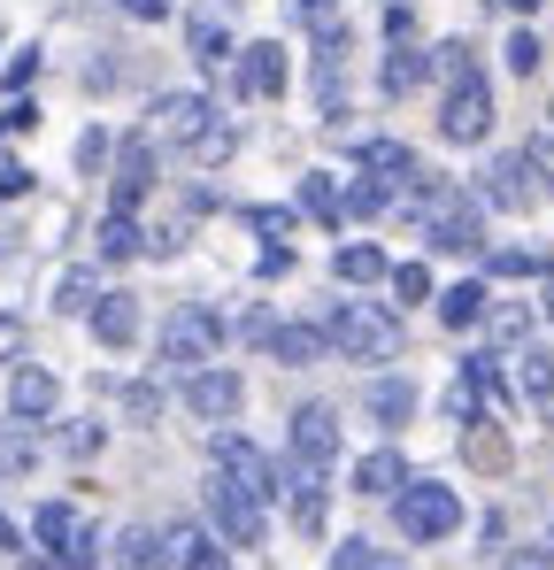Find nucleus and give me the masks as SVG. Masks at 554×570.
Returning a JSON list of instances; mask_svg holds the SVG:
<instances>
[{
  "label": "nucleus",
  "mask_w": 554,
  "mask_h": 570,
  "mask_svg": "<svg viewBox=\"0 0 554 570\" xmlns=\"http://www.w3.org/2000/svg\"><path fill=\"white\" fill-rule=\"evenodd\" d=\"M408 216L424 224V239H432L439 255H485V200H477V193L447 186V178H416Z\"/></svg>",
  "instance_id": "1"
},
{
  "label": "nucleus",
  "mask_w": 554,
  "mask_h": 570,
  "mask_svg": "<svg viewBox=\"0 0 554 570\" xmlns=\"http://www.w3.org/2000/svg\"><path fill=\"white\" fill-rule=\"evenodd\" d=\"M324 347H339L347 363H393L400 355V316L377 301H332L324 308Z\"/></svg>",
  "instance_id": "2"
},
{
  "label": "nucleus",
  "mask_w": 554,
  "mask_h": 570,
  "mask_svg": "<svg viewBox=\"0 0 554 570\" xmlns=\"http://www.w3.org/2000/svg\"><path fill=\"white\" fill-rule=\"evenodd\" d=\"M393 524H400V540L439 548V540H455V532H462V493H455V485H439V478H408V485L393 493Z\"/></svg>",
  "instance_id": "3"
},
{
  "label": "nucleus",
  "mask_w": 554,
  "mask_h": 570,
  "mask_svg": "<svg viewBox=\"0 0 554 570\" xmlns=\"http://www.w3.org/2000/svg\"><path fill=\"white\" fill-rule=\"evenodd\" d=\"M216 347H224V316H216L208 301L170 308V324H162V371L192 379V371H208V363H216Z\"/></svg>",
  "instance_id": "4"
},
{
  "label": "nucleus",
  "mask_w": 554,
  "mask_h": 570,
  "mask_svg": "<svg viewBox=\"0 0 554 570\" xmlns=\"http://www.w3.org/2000/svg\"><path fill=\"white\" fill-rule=\"evenodd\" d=\"M31 540L47 548L55 570H92L100 563V532H92L86 509H70V501H47V509L31 517Z\"/></svg>",
  "instance_id": "5"
},
{
  "label": "nucleus",
  "mask_w": 554,
  "mask_h": 570,
  "mask_svg": "<svg viewBox=\"0 0 554 570\" xmlns=\"http://www.w3.org/2000/svg\"><path fill=\"white\" fill-rule=\"evenodd\" d=\"M200 501H208V532H216L224 548H263L270 517H263V501H255V493H239L231 478H216V471H208Z\"/></svg>",
  "instance_id": "6"
},
{
  "label": "nucleus",
  "mask_w": 554,
  "mask_h": 570,
  "mask_svg": "<svg viewBox=\"0 0 554 570\" xmlns=\"http://www.w3.org/2000/svg\"><path fill=\"white\" fill-rule=\"evenodd\" d=\"M216 478H231V485H239V493H255L263 509L285 493V463H270L247 432H216Z\"/></svg>",
  "instance_id": "7"
},
{
  "label": "nucleus",
  "mask_w": 554,
  "mask_h": 570,
  "mask_svg": "<svg viewBox=\"0 0 554 570\" xmlns=\"http://www.w3.org/2000/svg\"><path fill=\"white\" fill-rule=\"evenodd\" d=\"M178 401L200 416V424H231V416L247 409V379H239L231 363H208V371L178 379Z\"/></svg>",
  "instance_id": "8"
},
{
  "label": "nucleus",
  "mask_w": 554,
  "mask_h": 570,
  "mask_svg": "<svg viewBox=\"0 0 554 570\" xmlns=\"http://www.w3.org/2000/svg\"><path fill=\"white\" fill-rule=\"evenodd\" d=\"M485 131H493V86H485V70H477V78L447 86V100H439V139H455V147H477Z\"/></svg>",
  "instance_id": "9"
},
{
  "label": "nucleus",
  "mask_w": 554,
  "mask_h": 570,
  "mask_svg": "<svg viewBox=\"0 0 554 570\" xmlns=\"http://www.w3.org/2000/svg\"><path fill=\"white\" fill-rule=\"evenodd\" d=\"M285 448H293V463L332 471V463H339V416H332L324 401H300V409H293V424H285Z\"/></svg>",
  "instance_id": "10"
},
{
  "label": "nucleus",
  "mask_w": 554,
  "mask_h": 570,
  "mask_svg": "<svg viewBox=\"0 0 554 570\" xmlns=\"http://www.w3.org/2000/svg\"><path fill=\"white\" fill-rule=\"evenodd\" d=\"M162 570H231V548L208 524L178 517V524H162Z\"/></svg>",
  "instance_id": "11"
},
{
  "label": "nucleus",
  "mask_w": 554,
  "mask_h": 570,
  "mask_svg": "<svg viewBox=\"0 0 554 570\" xmlns=\"http://www.w3.org/2000/svg\"><path fill=\"white\" fill-rule=\"evenodd\" d=\"M231 94L239 100H277L285 94V47L277 39H255L231 55Z\"/></svg>",
  "instance_id": "12"
},
{
  "label": "nucleus",
  "mask_w": 554,
  "mask_h": 570,
  "mask_svg": "<svg viewBox=\"0 0 554 570\" xmlns=\"http://www.w3.org/2000/svg\"><path fill=\"white\" fill-rule=\"evenodd\" d=\"M147 116H155V131H147V139L192 147V139H200V131L216 124V100H208V94H162L155 108H147Z\"/></svg>",
  "instance_id": "13"
},
{
  "label": "nucleus",
  "mask_w": 554,
  "mask_h": 570,
  "mask_svg": "<svg viewBox=\"0 0 554 570\" xmlns=\"http://www.w3.org/2000/svg\"><path fill=\"white\" fill-rule=\"evenodd\" d=\"M55 401H62V379H55V371H39V363H16V371H8V416H16V424H47Z\"/></svg>",
  "instance_id": "14"
},
{
  "label": "nucleus",
  "mask_w": 554,
  "mask_h": 570,
  "mask_svg": "<svg viewBox=\"0 0 554 570\" xmlns=\"http://www.w3.org/2000/svg\"><path fill=\"white\" fill-rule=\"evenodd\" d=\"M147 186H155V139L139 131V139H123V147H116V193H108V208H116V216H131V208L147 200Z\"/></svg>",
  "instance_id": "15"
},
{
  "label": "nucleus",
  "mask_w": 554,
  "mask_h": 570,
  "mask_svg": "<svg viewBox=\"0 0 554 570\" xmlns=\"http://www.w3.org/2000/svg\"><path fill=\"white\" fill-rule=\"evenodd\" d=\"M532 170H540L532 155H493L477 200H485V208H524V200H532Z\"/></svg>",
  "instance_id": "16"
},
{
  "label": "nucleus",
  "mask_w": 554,
  "mask_h": 570,
  "mask_svg": "<svg viewBox=\"0 0 554 570\" xmlns=\"http://www.w3.org/2000/svg\"><path fill=\"white\" fill-rule=\"evenodd\" d=\"M86 324H92V340H100V347H131V340H139V301H131L123 285H108V293L92 301Z\"/></svg>",
  "instance_id": "17"
},
{
  "label": "nucleus",
  "mask_w": 554,
  "mask_h": 570,
  "mask_svg": "<svg viewBox=\"0 0 554 570\" xmlns=\"http://www.w3.org/2000/svg\"><path fill=\"white\" fill-rule=\"evenodd\" d=\"M432 78V47H416V39H400L393 55H385V70H377V94L385 100H408L416 86Z\"/></svg>",
  "instance_id": "18"
},
{
  "label": "nucleus",
  "mask_w": 554,
  "mask_h": 570,
  "mask_svg": "<svg viewBox=\"0 0 554 570\" xmlns=\"http://www.w3.org/2000/svg\"><path fill=\"white\" fill-rule=\"evenodd\" d=\"M355 170L377 178V186H408V178H424V170H416V155H408L400 139H363V147H355Z\"/></svg>",
  "instance_id": "19"
},
{
  "label": "nucleus",
  "mask_w": 554,
  "mask_h": 570,
  "mask_svg": "<svg viewBox=\"0 0 554 570\" xmlns=\"http://www.w3.org/2000/svg\"><path fill=\"white\" fill-rule=\"evenodd\" d=\"M363 409L385 424V432H400V424L416 416V379H393V371H385V379H369L363 385Z\"/></svg>",
  "instance_id": "20"
},
{
  "label": "nucleus",
  "mask_w": 554,
  "mask_h": 570,
  "mask_svg": "<svg viewBox=\"0 0 554 570\" xmlns=\"http://www.w3.org/2000/svg\"><path fill=\"white\" fill-rule=\"evenodd\" d=\"M263 355L285 363V371H308V363L324 355V324H277L270 340H263Z\"/></svg>",
  "instance_id": "21"
},
{
  "label": "nucleus",
  "mask_w": 554,
  "mask_h": 570,
  "mask_svg": "<svg viewBox=\"0 0 554 570\" xmlns=\"http://www.w3.org/2000/svg\"><path fill=\"white\" fill-rule=\"evenodd\" d=\"M408 485V463H400V448H369L363 463H355V493H369V501H393Z\"/></svg>",
  "instance_id": "22"
},
{
  "label": "nucleus",
  "mask_w": 554,
  "mask_h": 570,
  "mask_svg": "<svg viewBox=\"0 0 554 570\" xmlns=\"http://www.w3.org/2000/svg\"><path fill=\"white\" fill-rule=\"evenodd\" d=\"M485 308H493V293H485V278H462L439 293V324L447 332H469V324H485Z\"/></svg>",
  "instance_id": "23"
},
{
  "label": "nucleus",
  "mask_w": 554,
  "mask_h": 570,
  "mask_svg": "<svg viewBox=\"0 0 554 570\" xmlns=\"http://www.w3.org/2000/svg\"><path fill=\"white\" fill-rule=\"evenodd\" d=\"M332 278H339V285H377V278H393V263H385V247L347 239V247L332 255Z\"/></svg>",
  "instance_id": "24"
},
{
  "label": "nucleus",
  "mask_w": 554,
  "mask_h": 570,
  "mask_svg": "<svg viewBox=\"0 0 554 570\" xmlns=\"http://www.w3.org/2000/svg\"><path fill=\"white\" fill-rule=\"evenodd\" d=\"M185 47H192V62H200V70H224V62L239 55V47H231V31H224V16H192V23H185Z\"/></svg>",
  "instance_id": "25"
},
{
  "label": "nucleus",
  "mask_w": 554,
  "mask_h": 570,
  "mask_svg": "<svg viewBox=\"0 0 554 570\" xmlns=\"http://www.w3.org/2000/svg\"><path fill=\"white\" fill-rule=\"evenodd\" d=\"M300 216H316V224H347V193L332 170H308L300 178Z\"/></svg>",
  "instance_id": "26"
},
{
  "label": "nucleus",
  "mask_w": 554,
  "mask_h": 570,
  "mask_svg": "<svg viewBox=\"0 0 554 570\" xmlns=\"http://www.w3.org/2000/svg\"><path fill=\"white\" fill-rule=\"evenodd\" d=\"M516 393H524L532 409H554V355L547 347H524V355H516Z\"/></svg>",
  "instance_id": "27"
},
{
  "label": "nucleus",
  "mask_w": 554,
  "mask_h": 570,
  "mask_svg": "<svg viewBox=\"0 0 554 570\" xmlns=\"http://www.w3.org/2000/svg\"><path fill=\"white\" fill-rule=\"evenodd\" d=\"M100 293H108L100 271L78 263V271H62V278H55V308H62V316H92V301H100Z\"/></svg>",
  "instance_id": "28"
},
{
  "label": "nucleus",
  "mask_w": 554,
  "mask_h": 570,
  "mask_svg": "<svg viewBox=\"0 0 554 570\" xmlns=\"http://www.w3.org/2000/svg\"><path fill=\"white\" fill-rule=\"evenodd\" d=\"M116 570H162V532L155 524H123L116 532Z\"/></svg>",
  "instance_id": "29"
},
{
  "label": "nucleus",
  "mask_w": 554,
  "mask_h": 570,
  "mask_svg": "<svg viewBox=\"0 0 554 570\" xmlns=\"http://www.w3.org/2000/svg\"><path fill=\"white\" fill-rule=\"evenodd\" d=\"M131 255H147V232H139V216H100V263H131Z\"/></svg>",
  "instance_id": "30"
},
{
  "label": "nucleus",
  "mask_w": 554,
  "mask_h": 570,
  "mask_svg": "<svg viewBox=\"0 0 554 570\" xmlns=\"http://www.w3.org/2000/svg\"><path fill=\"white\" fill-rule=\"evenodd\" d=\"M185 155H192L200 170H224V163L239 155V124H231V116H216V124H208V131H200V139L185 147Z\"/></svg>",
  "instance_id": "31"
},
{
  "label": "nucleus",
  "mask_w": 554,
  "mask_h": 570,
  "mask_svg": "<svg viewBox=\"0 0 554 570\" xmlns=\"http://www.w3.org/2000/svg\"><path fill=\"white\" fill-rule=\"evenodd\" d=\"M462 448H469V463H477V471H508V440H501V432H493L485 416H477V424L462 432Z\"/></svg>",
  "instance_id": "32"
},
{
  "label": "nucleus",
  "mask_w": 554,
  "mask_h": 570,
  "mask_svg": "<svg viewBox=\"0 0 554 570\" xmlns=\"http://www.w3.org/2000/svg\"><path fill=\"white\" fill-rule=\"evenodd\" d=\"M116 401H123L131 424H155V416H162V385H147V379H123V385H116Z\"/></svg>",
  "instance_id": "33"
},
{
  "label": "nucleus",
  "mask_w": 554,
  "mask_h": 570,
  "mask_svg": "<svg viewBox=\"0 0 554 570\" xmlns=\"http://www.w3.org/2000/svg\"><path fill=\"white\" fill-rule=\"evenodd\" d=\"M462 379L477 385V401H493V409H508V379L493 371V355H469V363H462Z\"/></svg>",
  "instance_id": "34"
},
{
  "label": "nucleus",
  "mask_w": 554,
  "mask_h": 570,
  "mask_svg": "<svg viewBox=\"0 0 554 570\" xmlns=\"http://www.w3.org/2000/svg\"><path fill=\"white\" fill-rule=\"evenodd\" d=\"M393 301H400V308H416V301H432V271H424V263H393Z\"/></svg>",
  "instance_id": "35"
},
{
  "label": "nucleus",
  "mask_w": 554,
  "mask_h": 570,
  "mask_svg": "<svg viewBox=\"0 0 554 570\" xmlns=\"http://www.w3.org/2000/svg\"><path fill=\"white\" fill-rule=\"evenodd\" d=\"M501 55H508V70H516V78H532V70L547 62V47H540V31H508V47H501Z\"/></svg>",
  "instance_id": "36"
},
{
  "label": "nucleus",
  "mask_w": 554,
  "mask_h": 570,
  "mask_svg": "<svg viewBox=\"0 0 554 570\" xmlns=\"http://www.w3.org/2000/svg\"><path fill=\"white\" fill-rule=\"evenodd\" d=\"M31 424H16L8 416V432H0V478H16V471H31V440H23Z\"/></svg>",
  "instance_id": "37"
},
{
  "label": "nucleus",
  "mask_w": 554,
  "mask_h": 570,
  "mask_svg": "<svg viewBox=\"0 0 554 570\" xmlns=\"http://www.w3.org/2000/svg\"><path fill=\"white\" fill-rule=\"evenodd\" d=\"M385 208H393V186H377V178L347 186V216H385Z\"/></svg>",
  "instance_id": "38"
},
{
  "label": "nucleus",
  "mask_w": 554,
  "mask_h": 570,
  "mask_svg": "<svg viewBox=\"0 0 554 570\" xmlns=\"http://www.w3.org/2000/svg\"><path fill=\"white\" fill-rule=\"evenodd\" d=\"M332 570H400V563H393L385 548H369V540H347V548H339V563H332Z\"/></svg>",
  "instance_id": "39"
},
{
  "label": "nucleus",
  "mask_w": 554,
  "mask_h": 570,
  "mask_svg": "<svg viewBox=\"0 0 554 570\" xmlns=\"http://www.w3.org/2000/svg\"><path fill=\"white\" fill-rule=\"evenodd\" d=\"M247 232H263V239H285V232H293V208H247Z\"/></svg>",
  "instance_id": "40"
},
{
  "label": "nucleus",
  "mask_w": 554,
  "mask_h": 570,
  "mask_svg": "<svg viewBox=\"0 0 554 570\" xmlns=\"http://www.w3.org/2000/svg\"><path fill=\"white\" fill-rule=\"evenodd\" d=\"M485 271H493V278H532L540 263H532V255H516V247H493V255H485Z\"/></svg>",
  "instance_id": "41"
},
{
  "label": "nucleus",
  "mask_w": 554,
  "mask_h": 570,
  "mask_svg": "<svg viewBox=\"0 0 554 570\" xmlns=\"http://www.w3.org/2000/svg\"><path fill=\"white\" fill-rule=\"evenodd\" d=\"M485 324H493V340H524V324H532V316H524L516 301H501V308H485Z\"/></svg>",
  "instance_id": "42"
},
{
  "label": "nucleus",
  "mask_w": 554,
  "mask_h": 570,
  "mask_svg": "<svg viewBox=\"0 0 554 570\" xmlns=\"http://www.w3.org/2000/svg\"><path fill=\"white\" fill-rule=\"evenodd\" d=\"M285 8H293V23H308V31L339 23V0H285Z\"/></svg>",
  "instance_id": "43"
},
{
  "label": "nucleus",
  "mask_w": 554,
  "mask_h": 570,
  "mask_svg": "<svg viewBox=\"0 0 554 570\" xmlns=\"http://www.w3.org/2000/svg\"><path fill=\"white\" fill-rule=\"evenodd\" d=\"M501 570H554V548H508Z\"/></svg>",
  "instance_id": "44"
},
{
  "label": "nucleus",
  "mask_w": 554,
  "mask_h": 570,
  "mask_svg": "<svg viewBox=\"0 0 554 570\" xmlns=\"http://www.w3.org/2000/svg\"><path fill=\"white\" fill-rule=\"evenodd\" d=\"M100 448V424H62V455H92Z\"/></svg>",
  "instance_id": "45"
},
{
  "label": "nucleus",
  "mask_w": 554,
  "mask_h": 570,
  "mask_svg": "<svg viewBox=\"0 0 554 570\" xmlns=\"http://www.w3.org/2000/svg\"><path fill=\"white\" fill-rule=\"evenodd\" d=\"M0 78H8V86H16V94H23V86H31V78H39V47H23V55H16V62H8V70H0Z\"/></svg>",
  "instance_id": "46"
},
{
  "label": "nucleus",
  "mask_w": 554,
  "mask_h": 570,
  "mask_svg": "<svg viewBox=\"0 0 554 570\" xmlns=\"http://www.w3.org/2000/svg\"><path fill=\"white\" fill-rule=\"evenodd\" d=\"M0 363H23V316H0Z\"/></svg>",
  "instance_id": "47"
},
{
  "label": "nucleus",
  "mask_w": 554,
  "mask_h": 570,
  "mask_svg": "<svg viewBox=\"0 0 554 570\" xmlns=\"http://www.w3.org/2000/svg\"><path fill=\"white\" fill-rule=\"evenodd\" d=\"M31 193V170L23 163H0V200H23Z\"/></svg>",
  "instance_id": "48"
},
{
  "label": "nucleus",
  "mask_w": 554,
  "mask_h": 570,
  "mask_svg": "<svg viewBox=\"0 0 554 570\" xmlns=\"http://www.w3.org/2000/svg\"><path fill=\"white\" fill-rule=\"evenodd\" d=\"M31 124H39V108H31V100H8V116H0V139H8V131H31Z\"/></svg>",
  "instance_id": "49"
},
{
  "label": "nucleus",
  "mask_w": 554,
  "mask_h": 570,
  "mask_svg": "<svg viewBox=\"0 0 554 570\" xmlns=\"http://www.w3.org/2000/svg\"><path fill=\"white\" fill-rule=\"evenodd\" d=\"M116 8H123L131 23H162V16H170V0H116Z\"/></svg>",
  "instance_id": "50"
},
{
  "label": "nucleus",
  "mask_w": 554,
  "mask_h": 570,
  "mask_svg": "<svg viewBox=\"0 0 554 570\" xmlns=\"http://www.w3.org/2000/svg\"><path fill=\"white\" fill-rule=\"evenodd\" d=\"M0 548H8V556H16V548H23V532H16V524H8V517H0Z\"/></svg>",
  "instance_id": "51"
},
{
  "label": "nucleus",
  "mask_w": 554,
  "mask_h": 570,
  "mask_svg": "<svg viewBox=\"0 0 554 570\" xmlns=\"http://www.w3.org/2000/svg\"><path fill=\"white\" fill-rule=\"evenodd\" d=\"M508 8H516V16H532V8H540V0H508Z\"/></svg>",
  "instance_id": "52"
},
{
  "label": "nucleus",
  "mask_w": 554,
  "mask_h": 570,
  "mask_svg": "<svg viewBox=\"0 0 554 570\" xmlns=\"http://www.w3.org/2000/svg\"><path fill=\"white\" fill-rule=\"evenodd\" d=\"M547 316H554V278H547Z\"/></svg>",
  "instance_id": "53"
}]
</instances>
